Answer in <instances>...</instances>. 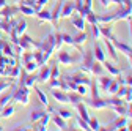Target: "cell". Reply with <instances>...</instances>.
Returning <instances> with one entry per match:
<instances>
[{
	"instance_id": "24",
	"label": "cell",
	"mask_w": 132,
	"mask_h": 131,
	"mask_svg": "<svg viewBox=\"0 0 132 131\" xmlns=\"http://www.w3.org/2000/svg\"><path fill=\"white\" fill-rule=\"evenodd\" d=\"M36 18H38L41 22H52V14H51V11H49V10H44V8L36 13Z\"/></svg>"
},
{
	"instance_id": "42",
	"label": "cell",
	"mask_w": 132,
	"mask_h": 131,
	"mask_svg": "<svg viewBox=\"0 0 132 131\" xmlns=\"http://www.w3.org/2000/svg\"><path fill=\"white\" fill-rule=\"evenodd\" d=\"M126 129H130V131H132V120H127V123H126Z\"/></svg>"
},
{
	"instance_id": "25",
	"label": "cell",
	"mask_w": 132,
	"mask_h": 131,
	"mask_svg": "<svg viewBox=\"0 0 132 131\" xmlns=\"http://www.w3.org/2000/svg\"><path fill=\"white\" fill-rule=\"evenodd\" d=\"M99 27H101V35H102V38H107V40H112L113 38L112 25L110 24H99Z\"/></svg>"
},
{
	"instance_id": "16",
	"label": "cell",
	"mask_w": 132,
	"mask_h": 131,
	"mask_svg": "<svg viewBox=\"0 0 132 131\" xmlns=\"http://www.w3.org/2000/svg\"><path fill=\"white\" fill-rule=\"evenodd\" d=\"M13 92H14V85L11 84V87H10V90L6 92H3V93H0V95H2V96H0V106H5V104H8V103H11L13 101Z\"/></svg>"
},
{
	"instance_id": "9",
	"label": "cell",
	"mask_w": 132,
	"mask_h": 131,
	"mask_svg": "<svg viewBox=\"0 0 132 131\" xmlns=\"http://www.w3.org/2000/svg\"><path fill=\"white\" fill-rule=\"evenodd\" d=\"M44 114H46V106H44V104L36 106L35 109L30 112V122H31V123H36V122L44 115Z\"/></svg>"
},
{
	"instance_id": "40",
	"label": "cell",
	"mask_w": 132,
	"mask_h": 131,
	"mask_svg": "<svg viewBox=\"0 0 132 131\" xmlns=\"http://www.w3.org/2000/svg\"><path fill=\"white\" fill-rule=\"evenodd\" d=\"M126 117H127V119H132V101L127 103V107H126Z\"/></svg>"
},
{
	"instance_id": "31",
	"label": "cell",
	"mask_w": 132,
	"mask_h": 131,
	"mask_svg": "<svg viewBox=\"0 0 132 131\" xmlns=\"http://www.w3.org/2000/svg\"><path fill=\"white\" fill-rule=\"evenodd\" d=\"M126 107H127V103L126 101H123L121 104H117V106H113L112 109L118 114V115H126Z\"/></svg>"
},
{
	"instance_id": "36",
	"label": "cell",
	"mask_w": 132,
	"mask_h": 131,
	"mask_svg": "<svg viewBox=\"0 0 132 131\" xmlns=\"http://www.w3.org/2000/svg\"><path fill=\"white\" fill-rule=\"evenodd\" d=\"M11 81H6V79H0V93H3L5 90H8L11 87Z\"/></svg>"
},
{
	"instance_id": "44",
	"label": "cell",
	"mask_w": 132,
	"mask_h": 131,
	"mask_svg": "<svg viewBox=\"0 0 132 131\" xmlns=\"http://www.w3.org/2000/svg\"><path fill=\"white\" fill-rule=\"evenodd\" d=\"M5 5H8V3H6V0H0V10H2Z\"/></svg>"
},
{
	"instance_id": "23",
	"label": "cell",
	"mask_w": 132,
	"mask_h": 131,
	"mask_svg": "<svg viewBox=\"0 0 132 131\" xmlns=\"http://www.w3.org/2000/svg\"><path fill=\"white\" fill-rule=\"evenodd\" d=\"M76 109H77V112H79V117H82L84 120H90V114H88V109H87V106L84 104V101L82 103H79V104H76Z\"/></svg>"
},
{
	"instance_id": "33",
	"label": "cell",
	"mask_w": 132,
	"mask_h": 131,
	"mask_svg": "<svg viewBox=\"0 0 132 131\" xmlns=\"http://www.w3.org/2000/svg\"><path fill=\"white\" fill-rule=\"evenodd\" d=\"M55 112L58 114L60 117H63L64 120L72 119V112H71V111H68V109H61V107H58V109H55Z\"/></svg>"
},
{
	"instance_id": "38",
	"label": "cell",
	"mask_w": 132,
	"mask_h": 131,
	"mask_svg": "<svg viewBox=\"0 0 132 131\" xmlns=\"http://www.w3.org/2000/svg\"><path fill=\"white\" fill-rule=\"evenodd\" d=\"M77 125H79V128H80V129H85V131H88V129H90L88 122H87V120H84L82 117H77Z\"/></svg>"
},
{
	"instance_id": "19",
	"label": "cell",
	"mask_w": 132,
	"mask_h": 131,
	"mask_svg": "<svg viewBox=\"0 0 132 131\" xmlns=\"http://www.w3.org/2000/svg\"><path fill=\"white\" fill-rule=\"evenodd\" d=\"M51 120L55 123V126H58V129H68V123H66V120L63 117H60L57 112L51 114Z\"/></svg>"
},
{
	"instance_id": "7",
	"label": "cell",
	"mask_w": 132,
	"mask_h": 131,
	"mask_svg": "<svg viewBox=\"0 0 132 131\" xmlns=\"http://www.w3.org/2000/svg\"><path fill=\"white\" fill-rule=\"evenodd\" d=\"M61 6H63V0H58L57 5L54 6V10L51 11V14H52V25L54 27H57L58 21L61 19Z\"/></svg>"
},
{
	"instance_id": "26",
	"label": "cell",
	"mask_w": 132,
	"mask_h": 131,
	"mask_svg": "<svg viewBox=\"0 0 132 131\" xmlns=\"http://www.w3.org/2000/svg\"><path fill=\"white\" fill-rule=\"evenodd\" d=\"M90 30H91L90 37H91L94 41H97V40H102V35H101V27H99V22H97V24H91Z\"/></svg>"
},
{
	"instance_id": "21",
	"label": "cell",
	"mask_w": 132,
	"mask_h": 131,
	"mask_svg": "<svg viewBox=\"0 0 132 131\" xmlns=\"http://www.w3.org/2000/svg\"><path fill=\"white\" fill-rule=\"evenodd\" d=\"M112 79H113V76H110V74H101L99 76V82H97V85H99V89L101 90H107V87L110 85V82H112Z\"/></svg>"
},
{
	"instance_id": "4",
	"label": "cell",
	"mask_w": 132,
	"mask_h": 131,
	"mask_svg": "<svg viewBox=\"0 0 132 131\" xmlns=\"http://www.w3.org/2000/svg\"><path fill=\"white\" fill-rule=\"evenodd\" d=\"M51 79V65H41L39 67V73H38V82L46 84Z\"/></svg>"
},
{
	"instance_id": "22",
	"label": "cell",
	"mask_w": 132,
	"mask_h": 131,
	"mask_svg": "<svg viewBox=\"0 0 132 131\" xmlns=\"http://www.w3.org/2000/svg\"><path fill=\"white\" fill-rule=\"evenodd\" d=\"M68 98H69V103H71L72 106H76V104H79V103L84 101V96H82L79 92H76V90L68 92Z\"/></svg>"
},
{
	"instance_id": "17",
	"label": "cell",
	"mask_w": 132,
	"mask_h": 131,
	"mask_svg": "<svg viewBox=\"0 0 132 131\" xmlns=\"http://www.w3.org/2000/svg\"><path fill=\"white\" fill-rule=\"evenodd\" d=\"M93 54H94V59L97 60V62H104L105 60V52H104V49H102V46H101V43H97V41H94V49H93Z\"/></svg>"
},
{
	"instance_id": "13",
	"label": "cell",
	"mask_w": 132,
	"mask_h": 131,
	"mask_svg": "<svg viewBox=\"0 0 132 131\" xmlns=\"http://www.w3.org/2000/svg\"><path fill=\"white\" fill-rule=\"evenodd\" d=\"M71 24L77 28V30H85V24H87V21L82 18L80 14H77V13H74L72 16H71Z\"/></svg>"
},
{
	"instance_id": "18",
	"label": "cell",
	"mask_w": 132,
	"mask_h": 131,
	"mask_svg": "<svg viewBox=\"0 0 132 131\" xmlns=\"http://www.w3.org/2000/svg\"><path fill=\"white\" fill-rule=\"evenodd\" d=\"M104 44H105V49H107V52H109V55L115 60V62H118V52H117V47L113 46V43L110 41V40H107V38H104Z\"/></svg>"
},
{
	"instance_id": "6",
	"label": "cell",
	"mask_w": 132,
	"mask_h": 131,
	"mask_svg": "<svg viewBox=\"0 0 132 131\" xmlns=\"http://www.w3.org/2000/svg\"><path fill=\"white\" fill-rule=\"evenodd\" d=\"M87 103H88L90 107H93V109H96V111H102V109L107 107V101L104 100V98H101V96L91 98V100H88Z\"/></svg>"
},
{
	"instance_id": "39",
	"label": "cell",
	"mask_w": 132,
	"mask_h": 131,
	"mask_svg": "<svg viewBox=\"0 0 132 131\" xmlns=\"http://www.w3.org/2000/svg\"><path fill=\"white\" fill-rule=\"evenodd\" d=\"M51 77H60V71L57 65H51Z\"/></svg>"
},
{
	"instance_id": "11",
	"label": "cell",
	"mask_w": 132,
	"mask_h": 131,
	"mask_svg": "<svg viewBox=\"0 0 132 131\" xmlns=\"http://www.w3.org/2000/svg\"><path fill=\"white\" fill-rule=\"evenodd\" d=\"M96 19L99 24H110V22H115L117 21V13H104V14H96Z\"/></svg>"
},
{
	"instance_id": "28",
	"label": "cell",
	"mask_w": 132,
	"mask_h": 131,
	"mask_svg": "<svg viewBox=\"0 0 132 131\" xmlns=\"http://www.w3.org/2000/svg\"><path fill=\"white\" fill-rule=\"evenodd\" d=\"M18 8H19V13H22V14H25V16H33V14H36V13H35V8L30 6V5H25V3H22V2H21V5H19Z\"/></svg>"
},
{
	"instance_id": "8",
	"label": "cell",
	"mask_w": 132,
	"mask_h": 131,
	"mask_svg": "<svg viewBox=\"0 0 132 131\" xmlns=\"http://www.w3.org/2000/svg\"><path fill=\"white\" fill-rule=\"evenodd\" d=\"M16 13H19V8L18 6L5 5L2 10H0V18H2V19H11V18H14Z\"/></svg>"
},
{
	"instance_id": "1",
	"label": "cell",
	"mask_w": 132,
	"mask_h": 131,
	"mask_svg": "<svg viewBox=\"0 0 132 131\" xmlns=\"http://www.w3.org/2000/svg\"><path fill=\"white\" fill-rule=\"evenodd\" d=\"M13 101L14 103H19L22 106H27L30 101V90L28 87H25L24 84H18L14 85V92H13Z\"/></svg>"
},
{
	"instance_id": "43",
	"label": "cell",
	"mask_w": 132,
	"mask_h": 131,
	"mask_svg": "<svg viewBox=\"0 0 132 131\" xmlns=\"http://www.w3.org/2000/svg\"><path fill=\"white\" fill-rule=\"evenodd\" d=\"M127 21H129V27H130V40H132V16H130Z\"/></svg>"
},
{
	"instance_id": "12",
	"label": "cell",
	"mask_w": 132,
	"mask_h": 131,
	"mask_svg": "<svg viewBox=\"0 0 132 131\" xmlns=\"http://www.w3.org/2000/svg\"><path fill=\"white\" fill-rule=\"evenodd\" d=\"M102 65H104V70H105V71H107L110 76L117 77V76H120V74H121L120 68H118L115 63H112V62H109V60H104V62H102Z\"/></svg>"
},
{
	"instance_id": "27",
	"label": "cell",
	"mask_w": 132,
	"mask_h": 131,
	"mask_svg": "<svg viewBox=\"0 0 132 131\" xmlns=\"http://www.w3.org/2000/svg\"><path fill=\"white\" fill-rule=\"evenodd\" d=\"M120 87H121V84H120V81L118 79H112V82H110V85L107 87V93L112 96V95H117V92L120 90Z\"/></svg>"
},
{
	"instance_id": "15",
	"label": "cell",
	"mask_w": 132,
	"mask_h": 131,
	"mask_svg": "<svg viewBox=\"0 0 132 131\" xmlns=\"http://www.w3.org/2000/svg\"><path fill=\"white\" fill-rule=\"evenodd\" d=\"M104 73H105L104 65L94 59V62L91 63V67H90V74H93V76H101V74H104Z\"/></svg>"
},
{
	"instance_id": "32",
	"label": "cell",
	"mask_w": 132,
	"mask_h": 131,
	"mask_svg": "<svg viewBox=\"0 0 132 131\" xmlns=\"http://www.w3.org/2000/svg\"><path fill=\"white\" fill-rule=\"evenodd\" d=\"M35 90H36V95H38V98H39V103H41V104H44V106H47V104H49L47 95H46L41 89H38V87H35Z\"/></svg>"
},
{
	"instance_id": "35",
	"label": "cell",
	"mask_w": 132,
	"mask_h": 131,
	"mask_svg": "<svg viewBox=\"0 0 132 131\" xmlns=\"http://www.w3.org/2000/svg\"><path fill=\"white\" fill-rule=\"evenodd\" d=\"M61 38H63V44H69V46H76L74 44V40H72V35L69 33H61Z\"/></svg>"
},
{
	"instance_id": "41",
	"label": "cell",
	"mask_w": 132,
	"mask_h": 131,
	"mask_svg": "<svg viewBox=\"0 0 132 131\" xmlns=\"http://www.w3.org/2000/svg\"><path fill=\"white\" fill-rule=\"evenodd\" d=\"M124 85H127V87L132 89V74H127V76H126V79H124Z\"/></svg>"
},
{
	"instance_id": "5",
	"label": "cell",
	"mask_w": 132,
	"mask_h": 131,
	"mask_svg": "<svg viewBox=\"0 0 132 131\" xmlns=\"http://www.w3.org/2000/svg\"><path fill=\"white\" fill-rule=\"evenodd\" d=\"M14 24H16L14 18H11V19H2V18H0V30H2L3 33L11 35L13 33V28H14Z\"/></svg>"
},
{
	"instance_id": "20",
	"label": "cell",
	"mask_w": 132,
	"mask_h": 131,
	"mask_svg": "<svg viewBox=\"0 0 132 131\" xmlns=\"http://www.w3.org/2000/svg\"><path fill=\"white\" fill-rule=\"evenodd\" d=\"M14 101H11V103H8V104H5L3 107H2V112H0V117L2 119H8V117H11L13 114L16 112V107H14V104H13Z\"/></svg>"
},
{
	"instance_id": "10",
	"label": "cell",
	"mask_w": 132,
	"mask_h": 131,
	"mask_svg": "<svg viewBox=\"0 0 132 131\" xmlns=\"http://www.w3.org/2000/svg\"><path fill=\"white\" fill-rule=\"evenodd\" d=\"M88 38H90V35L87 33L85 30H77V33L72 35V40H74V44H76V46L85 44V43L88 41Z\"/></svg>"
},
{
	"instance_id": "37",
	"label": "cell",
	"mask_w": 132,
	"mask_h": 131,
	"mask_svg": "<svg viewBox=\"0 0 132 131\" xmlns=\"http://www.w3.org/2000/svg\"><path fill=\"white\" fill-rule=\"evenodd\" d=\"M88 125H90V129H93V131H97V129H99V126H101V123L96 120V117H90Z\"/></svg>"
},
{
	"instance_id": "14",
	"label": "cell",
	"mask_w": 132,
	"mask_h": 131,
	"mask_svg": "<svg viewBox=\"0 0 132 131\" xmlns=\"http://www.w3.org/2000/svg\"><path fill=\"white\" fill-rule=\"evenodd\" d=\"M127 117L126 115H118L117 119H115L113 122H112V129H126V123H127Z\"/></svg>"
},
{
	"instance_id": "29",
	"label": "cell",
	"mask_w": 132,
	"mask_h": 131,
	"mask_svg": "<svg viewBox=\"0 0 132 131\" xmlns=\"http://www.w3.org/2000/svg\"><path fill=\"white\" fill-rule=\"evenodd\" d=\"M38 68H39V65H38L35 60H28V62L24 63V70H25L27 73H36Z\"/></svg>"
},
{
	"instance_id": "2",
	"label": "cell",
	"mask_w": 132,
	"mask_h": 131,
	"mask_svg": "<svg viewBox=\"0 0 132 131\" xmlns=\"http://www.w3.org/2000/svg\"><path fill=\"white\" fill-rule=\"evenodd\" d=\"M74 13H76V2L74 0H63L61 18H71Z\"/></svg>"
},
{
	"instance_id": "34",
	"label": "cell",
	"mask_w": 132,
	"mask_h": 131,
	"mask_svg": "<svg viewBox=\"0 0 132 131\" xmlns=\"http://www.w3.org/2000/svg\"><path fill=\"white\" fill-rule=\"evenodd\" d=\"M85 21L91 25V24H97V19H96V13L93 11V10H90L88 13H87V16H85Z\"/></svg>"
},
{
	"instance_id": "30",
	"label": "cell",
	"mask_w": 132,
	"mask_h": 131,
	"mask_svg": "<svg viewBox=\"0 0 132 131\" xmlns=\"http://www.w3.org/2000/svg\"><path fill=\"white\" fill-rule=\"evenodd\" d=\"M33 60H35L39 67L41 65H44L46 62H44V55H43V51H39V49H35V51H33Z\"/></svg>"
},
{
	"instance_id": "3",
	"label": "cell",
	"mask_w": 132,
	"mask_h": 131,
	"mask_svg": "<svg viewBox=\"0 0 132 131\" xmlns=\"http://www.w3.org/2000/svg\"><path fill=\"white\" fill-rule=\"evenodd\" d=\"M51 93H52V96L55 98L57 103H61V104H68V103H69L68 92L60 90V89H51Z\"/></svg>"
}]
</instances>
